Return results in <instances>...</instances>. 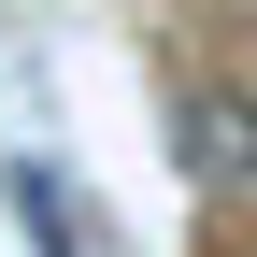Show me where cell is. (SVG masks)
<instances>
[{
    "instance_id": "2",
    "label": "cell",
    "mask_w": 257,
    "mask_h": 257,
    "mask_svg": "<svg viewBox=\"0 0 257 257\" xmlns=\"http://www.w3.org/2000/svg\"><path fill=\"white\" fill-rule=\"evenodd\" d=\"M15 229L43 243V257H100V243H86V200L43 172V157H15Z\"/></svg>"
},
{
    "instance_id": "1",
    "label": "cell",
    "mask_w": 257,
    "mask_h": 257,
    "mask_svg": "<svg viewBox=\"0 0 257 257\" xmlns=\"http://www.w3.org/2000/svg\"><path fill=\"white\" fill-rule=\"evenodd\" d=\"M186 172L200 186H257V100H229V86L186 100Z\"/></svg>"
}]
</instances>
